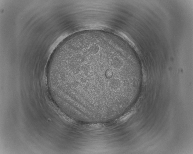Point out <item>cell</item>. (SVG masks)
<instances>
[{
	"instance_id": "obj_1",
	"label": "cell",
	"mask_w": 193,
	"mask_h": 154,
	"mask_svg": "<svg viewBox=\"0 0 193 154\" xmlns=\"http://www.w3.org/2000/svg\"><path fill=\"white\" fill-rule=\"evenodd\" d=\"M113 51L99 45L70 48L63 59L57 79L75 95L90 86H104L115 83L119 79L116 73L119 67Z\"/></svg>"
},
{
	"instance_id": "obj_2",
	"label": "cell",
	"mask_w": 193,
	"mask_h": 154,
	"mask_svg": "<svg viewBox=\"0 0 193 154\" xmlns=\"http://www.w3.org/2000/svg\"><path fill=\"white\" fill-rule=\"evenodd\" d=\"M132 113L131 112H128L124 116L120 118V120L123 121L127 119H128L130 116L132 115Z\"/></svg>"
}]
</instances>
